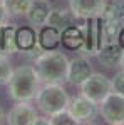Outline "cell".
<instances>
[{"instance_id": "277c9868", "label": "cell", "mask_w": 124, "mask_h": 125, "mask_svg": "<svg viewBox=\"0 0 124 125\" xmlns=\"http://www.w3.org/2000/svg\"><path fill=\"white\" fill-rule=\"evenodd\" d=\"M82 29H84V42H82V47L79 48V53L84 57H96L101 47L104 45L102 19L99 15L89 17L86 19V23L82 25Z\"/></svg>"}, {"instance_id": "d4e9b609", "label": "cell", "mask_w": 124, "mask_h": 125, "mask_svg": "<svg viewBox=\"0 0 124 125\" xmlns=\"http://www.w3.org/2000/svg\"><path fill=\"white\" fill-rule=\"evenodd\" d=\"M119 67H121V70H124V50H123V55H121V60H119Z\"/></svg>"}, {"instance_id": "e0dca14e", "label": "cell", "mask_w": 124, "mask_h": 125, "mask_svg": "<svg viewBox=\"0 0 124 125\" xmlns=\"http://www.w3.org/2000/svg\"><path fill=\"white\" fill-rule=\"evenodd\" d=\"M123 55V48L117 42H111V43H104L99 53L96 57L99 58V62L107 68H114L116 65H119V60Z\"/></svg>"}, {"instance_id": "2e32d148", "label": "cell", "mask_w": 124, "mask_h": 125, "mask_svg": "<svg viewBox=\"0 0 124 125\" xmlns=\"http://www.w3.org/2000/svg\"><path fill=\"white\" fill-rule=\"evenodd\" d=\"M84 42V29L82 25H70L60 32V45H64L69 50H77L82 47Z\"/></svg>"}, {"instance_id": "ba28073f", "label": "cell", "mask_w": 124, "mask_h": 125, "mask_svg": "<svg viewBox=\"0 0 124 125\" xmlns=\"http://www.w3.org/2000/svg\"><path fill=\"white\" fill-rule=\"evenodd\" d=\"M5 120L9 125H37L39 114L29 102H17V105H14L7 114Z\"/></svg>"}, {"instance_id": "ac0fdd59", "label": "cell", "mask_w": 124, "mask_h": 125, "mask_svg": "<svg viewBox=\"0 0 124 125\" xmlns=\"http://www.w3.org/2000/svg\"><path fill=\"white\" fill-rule=\"evenodd\" d=\"M17 47H19V52H32L39 48L37 32L34 27H22V29L17 27Z\"/></svg>"}, {"instance_id": "d6986e66", "label": "cell", "mask_w": 124, "mask_h": 125, "mask_svg": "<svg viewBox=\"0 0 124 125\" xmlns=\"http://www.w3.org/2000/svg\"><path fill=\"white\" fill-rule=\"evenodd\" d=\"M10 17H25L34 0H2Z\"/></svg>"}, {"instance_id": "603a6c76", "label": "cell", "mask_w": 124, "mask_h": 125, "mask_svg": "<svg viewBox=\"0 0 124 125\" xmlns=\"http://www.w3.org/2000/svg\"><path fill=\"white\" fill-rule=\"evenodd\" d=\"M9 12H7V9H5V5H3V2L0 0V25H3L7 20H9Z\"/></svg>"}, {"instance_id": "9a60e30c", "label": "cell", "mask_w": 124, "mask_h": 125, "mask_svg": "<svg viewBox=\"0 0 124 125\" xmlns=\"http://www.w3.org/2000/svg\"><path fill=\"white\" fill-rule=\"evenodd\" d=\"M37 45L40 48V52L59 48V45H60V30L54 29L50 25L40 27L37 33Z\"/></svg>"}, {"instance_id": "6da1fadb", "label": "cell", "mask_w": 124, "mask_h": 125, "mask_svg": "<svg viewBox=\"0 0 124 125\" xmlns=\"http://www.w3.org/2000/svg\"><path fill=\"white\" fill-rule=\"evenodd\" d=\"M40 85H42V82H40L34 65H22L19 68H14L9 82H7L9 95L17 102L35 100Z\"/></svg>"}, {"instance_id": "7a4b0ae2", "label": "cell", "mask_w": 124, "mask_h": 125, "mask_svg": "<svg viewBox=\"0 0 124 125\" xmlns=\"http://www.w3.org/2000/svg\"><path fill=\"white\" fill-rule=\"evenodd\" d=\"M69 58L59 48L44 50L35 60L34 68L42 83H64L67 77Z\"/></svg>"}, {"instance_id": "7402d4cb", "label": "cell", "mask_w": 124, "mask_h": 125, "mask_svg": "<svg viewBox=\"0 0 124 125\" xmlns=\"http://www.w3.org/2000/svg\"><path fill=\"white\" fill-rule=\"evenodd\" d=\"M111 90L114 94L124 95V70L117 72L114 77L111 78Z\"/></svg>"}, {"instance_id": "44dd1931", "label": "cell", "mask_w": 124, "mask_h": 125, "mask_svg": "<svg viewBox=\"0 0 124 125\" xmlns=\"http://www.w3.org/2000/svg\"><path fill=\"white\" fill-rule=\"evenodd\" d=\"M49 118H50V125H77L74 117L70 115L67 110H62V112L49 117Z\"/></svg>"}, {"instance_id": "3957f363", "label": "cell", "mask_w": 124, "mask_h": 125, "mask_svg": "<svg viewBox=\"0 0 124 125\" xmlns=\"http://www.w3.org/2000/svg\"><path fill=\"white\" fill-rule=\"evenodd\" d=\"M69 100L70 97L62 87V83H42L35 95V104L39 110L47 117L67 110Z\"/></svg>"}, {"instance_id": "ffe728a7", "label": "cell", "mask_w": 124, "mask_h": 125, "mask_svg": "<svg viewBox=\"0 0 124 125\" xmlns=\"http://www.w3.org/2000/svg\"><path fill=\"white\" fill-rule=\"evenodd\" d=\"M12 63L9 60V55L0 53V85H7L10 75H12Z\"/></svg>"}, {"instance_id": "8992f818", "label": "cell", "mask_w": 124, "mask_h": 125, "mask_svg": "<svg viewBox=\"0 0 124 125\" xmlns=\"http://www.w3.org/2000/svg\"><path fill=\"white\" fill-rule=\"evenodd\" d=\"M67 112L74 117L77 124H92L99 114V104L89 100L84 95H79L69 100Z\"/></svg>"}, {"instance_id": "4fadbf2b", "label": "cell", "mask_w": 124, "mask_h": 125, "mask_svg": "<svg viewBox=\"0 0 124 125\" xmlns=\"http://www.w3.org/2000/svg\"><path fill=\"white\" fill-rule=\"evenodd\" d=\"M19 52L17 47V27L14 23H3L0 25V53L10 55Z\"/></svg>"}, {"instance_id": "cb8c5ba5", "label": "cell", "mask_w": 124, "mask_h": 125, "mask_svg": "<svg viewBox=\"0 0 124 125\" xmlns=\"http://www.w3.org/2000/svg\"><path fill=\"white\" fill-rule=\"evenodd\" d=\"M117 43H119L121 48L124 50V25L119 29V32H117Z\"/></svg>"}, {"instance_id": "9c48e42d", "label": "cell", "mask_w": 124, "mask_h": 125, "mask_svg": "<svg viewBox=\"0 0 124 125\" xmlns=\"http://www.w3.org/2000/svg\"><path fill=\"white\" fill-rule=\"evenodd\" d=\"M91 73H92V65L89 62V57L79 55V57L69 60L66 82H69L70 85H81Z\"/></svg>"}, {"instance_id": "484cf974", "label": "cell", "mask_w": 124, "mask_h": 125, "mask_svg": "<svg viewBox=\"0 0 124 125\" xmlns=\"http://www.w3.org/2000/svg\"><path fill=\"white\" fill-rule=\"evenodd\" d=\"M3 118H5V115H3V112H2V108H0V124L3 122Z\"/></svg>"}, {"instance_id": "7c38bea8", "label": "cell", "mask_w": 124, "mask_h": 125, "mask_svg": "<svg viewBox=\"0 0 124 125\" xmlns=\"http://www.w3.org/2000/svg\"><path fill=\"white\" fill-rule=\"evenodd\" d=\"M99 17L117 27L124 25V0H104Z\"/></svg>"}, {"instance_id": "5bb4252c", "label": "cell", "mask_w": 124, "mask_h": 125, "mask_svg": "<svg viewBox=\"0 0 124 125\" xmlns=\"http://www.w3.org/2000/svg\"><path fill=\"white\" fill-rule=\"evenodd\" d=\"M76 15L72 13L70 7L69 9H64V7H57V9H50V13H49V19L45 25H50L57 30H62L70 27L76 23Z\"/></svg>"}, {"instance_id": "52a82bcc", "label": "cell", "mask_w": 124, "mask_h": 125, "mask_svg": "<svg viewBox=\"0 0 124 125\" xmlns=\"http://www.w3.org/2000/svg\"><path fill=\"white\" fill-rule=\"evenodd\" d=\"M99 114L111 125H124V95L111 92L99 104Z\"/></svg>"}, {"instance_id": "8fae6325", "label": "cell", "mask_w": 124, "mask_h": 125, "mask_svg": "<svg viewBox=\"0 0 124 125\" xmlns=\"http://www.w3.org/2000/svg\"><path fill=\"white\" fill-rule=\"evenodd\" d=\"M50 3L49 0H34L32 5H30L29 12H27V22H29L30 27L34 29H40L47 23L49 13H50Z\"/></svg>"}, {"instance_id": "5b68a950", "label": "cell", "mask_w": 124, "mask_h": 125, "mask_svg": "<svg viewBox=\"0 0 124 125\" xmlns=\"http://www.w3.org/2000/svg\"><path fill=\"white\" fill-rule=\"evenodd\" d=\"M79 87H81V95L87 97L89 100H92L96 104H101L112 92L111 90V78H107L102 73H94V72Z\"/></svg>"}, {"instance_id": "30bf717a", "label": "cell", "mask_w": 124, "mask_h": 125, "mask_svg": "<svg viewBox=\"0 0 124 125\" xmlns=\"http://www.w3.org/2000/svg\"><path fill=\"white\" fill-rule=\"evenodd\" d=\"M104 0H69V7L76 19L86 20L89 17H97L101 13Z\"/></svg>"}]
</instances>
